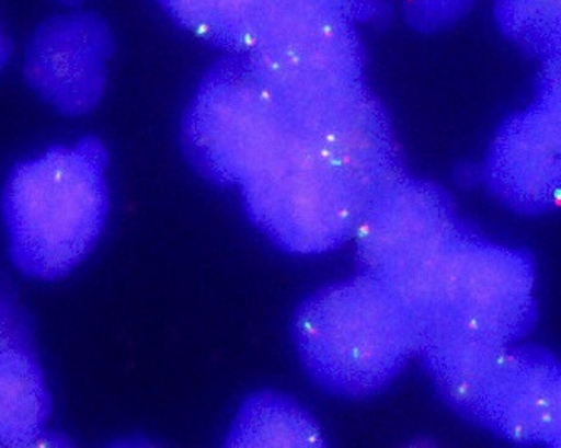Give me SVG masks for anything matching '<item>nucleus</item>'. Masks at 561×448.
I'll use <instances>...</instances> for the list:
<instances>
[{"mask_svg": "<svg viewBox=\"0 0 561 448\" xmlns=\"http://www.w3.org/2000/svg\"><path fill=\"white\" fill-rule=\"evenodd\" d=\"M108 150L96 137L18 163L2 191L9 257L22 276L59 280L93 252L110 210Z\"/></svg>", "mask_w": 561, "mask_h": 448, "instance_id": "f257e3e1", "label": "nucleus"}, {"mask_svg": "<svg viewBox=\"0 0 561 448\" xmlns=\"http://www.w3.org/2000/svg\"><path fill=\"white\" fill-rule=\"evenodd\" d=\"M291 334L305 370L323 390L367 399L417 356L422 318L389 284L360 273L308 296Z\"/></svg>", "mask_w": 561, "mask_h": 448, "instance_id": "f03ea898", "label": "nucleus"}, {"mask_svg": "<svg viewBox=\"0 0 561 448\" xmlns=\"http://www.w3.org/2000/svg\"><path fill=\"white\" fill-rule=\"evenodd\" d=\"M249 219L289 254L318 255L352 241L374 195L295 126L288 143L241 188Z\"/></svg>", "mask_w": 561, "mask_h": 448, "instance_id": "7ed1b4c3", "label": "nucleus"}, {"mask_svg": "<svg viewBox=\"0 0 561 448\" xmlns=\"http://www.w3.org/2000/svg\"><path fill=\"white\" fill-rule=\"evenodd\" d=\"M295 123L244 55L202 78L182 123L185 154L209 182L241 188L288 143Z\"/></svg>", "mask_w": 561, "mask_h": 448, "instance_id": "20e7f679", "label": "nucleus"}, {"mask_svg": "<svg viewBox=\"0 0 561 448\" xmlns=\"http://www.w3.org/2000/svg\"><path fill=\"white\" fill-rule=\"evenodd\" d=\"M245 58L302 122L367 88L356 25L320 0H280Z\"/></svg>", "mask_w": 561, "mask_h": 448, "instance_id": "39448f33", "label": "nucleus"}, {"mask_svg": "<svg viewBox=\"0 0 561 448\" xmlns=\"http://www.w3.org/2000/svg\"><path fill=\"white\" fill-rule=\"evenodd\" d=\"M419 314L422 324L516 345L538 321L535 259L462 227L428 279Z\"/></svg>", "mask_w": 561, "mask_h": 448, "instance_id": "423d86ee", "label": "nucleus"}, {"mask_svg": "<svg viewBox=\"0 0 561 448\" xmlns=\"http://www.w3.org/2000/svg\"><path fill=\"white\" fill-rule=\"evenodd\" d=\"M461 230L443 188L403 173L368 205L350 242L360 273L389 284L419 312L428 279Z\"/></svg>", "mask_w": 561, "mask_h": 448, "instance_id": "0eeeda50", "label": "nucleus"}, {"mask_svg": "<svg viewBox=\"0 0 561 448\" xmlns=\"http://www.w3.org/2000/svg\"><path fill=\"white\" fill-rule=\"evenodd\" d=\"M113 50L115 37L101 15H56L37 27L27 46L25 81L61 115H88L105 96Z\"/></svg>", "mask_w": 561, "mask_h": 448, "instance_id": "6e6552de", "label": "nucleus"}, {"mask_svg": "<svg viewBox=\"0 0 561 448\" xmlns=\"http://www.w3.org/2000/svg\"><path fill=\"white\" fill-rule=\"evenodd\" d=\"M482 182L519 216L561 210V116L535 100L506 116L488 148Z\"/></svg>", "mask_w": 561, "mask_h": 448, "instance_id": "1a4fd4ad", "label": "nucleus"}, {"mask_svg": "<svg viewBox=\"0 0 561 448\" xmlns=\"http://www.w3.org/2000/svg\"><path fill=\"white\" fill-rule=\"evenodd\" d=\"M471 422L513 444L561 437V359L540 346L507 348Z\"/></svg>", "mask_w": 561, "mask_h": 448, "instance_id": "9d476101", "label": "nucleus"}, {"mask_svg": "<svg viewBox=\"0 0 561 448\" xmlns=\"http://www.w3.org/2000/svg\"><path fill=\"white\" fill-rule=\"evenodd\" d=\"M50 415L34 337L0 343V447H37Z\"/></svg>", "mask_w": 561, "mask_h": 448, "instance_id": "9b49d317", "label": "nucleus"}, {"mask_svg": "<svg viewBox=\"0 0 561 448\" xmlns=\"http://www.w3.org/2000/svg\"><path fill=\"white\" fill-rule=\"evenodd\" d=\"M280 0H159L195 39L226 55H245Z\"/></svg>", "mask_w": 561, "mask_h": 448, "instance_id": "f8f14e48", "label": "nucleus"}, {"mask_svg": "<svg viewBox=\"0 0 561 448\" xmlns=\"http://www.w3.org/2000/svg\"><path fill=\"white\" fill-rule=\"evenodd\" d=\"M227 447H324L317 420L286 394L260 391L244 400L226 435Z\"/></svg>", "mask_w": 561, "mask_h": 448, "instance_id": "ddd939ff", "label": "nucleus"}, {"mask_svg": "<svg viewBox=\"0 0 561 448\" xmlns=\"http://www.w3.org/2000/svg\"><path fill=\"white\" fill-rule=\"evenodd\" d=\"M494 21L529 58L541 61L561 49V0H494Z\"/></svg>", "mask_w": 561, "mask_h": 448, "instance_id": "4468645a", "label": "nucleus"}, {"mask_svg": "<svg viewBox=\"0 0 561 448\" xmlns=\"http://www.w3.org/2000/svg\"><path fill=\"white\" fill-rule=\"evenodd\" d=\"M476 0H402V18L419 34L453 30L474 9Z\"/></svg>", "mask_w": 561, "mask_h": 448, "instance_id": "2eb2a0df", "label": "nucleus"}, {"mask_svg": "<svg viewBox=\"0 0 561 448\" xmlns=\"http://www.w3.org/2000/svg\"><path fill=\"white\" fill-rule=\"evenodd\" d=\"M533 100L561 115V49L541 59Z\"/></svg>", "mask_w": 561, "mask_h": 448, "instance_id": "dca6fc26", "label": "nucleus"}, {"mask_svg": "<svg viewBox=\"0 0 561 448\" xmlns=\"http://www.w3.org/2000/svg\"><path fill=\"white\" fill-rule=\"evenodd\" d=\"M34 337L33 324L24 309L0 289V343Z\"/></svg>", "mask_w": 561, "mask_h": 448, "instance_id": "f3484780", "label": "nucleus"}, {"mask_svg": "<svg viewBox=\"0 0 561 448\" xmlns=\"http://www.w3.org/2000/svg\"><path fill=\"white\" fill-rule=\"evenodd\" d=\"M321 4L352 24H368L386 14V0H320Z\"/></svg>", "mask_w": 561, "mask_h": 448, "instance_id": "a211bd4d", "label": "nucleus"}, {"mask_svg": "<svg viewBox=\"0 0 561 448\" xmlns=\"http://www.w3.org/2000/svg\"><path fill=\"white\" fill-rule=\"evenodd\" d=\"M9 58H11V43L0 27V71L8 65Z\"/></svg>", "mask_w": 561, "mask_h": 448, "instance_id": "6ab92c4d", "label": "nucleus"}, {"mask_svg": "<svg viewBox=\"0 0 561 448\" xmlns=\"http://www.w3.org/2000/svg\"><path fill=\"white\" fill-rule=\"evenodd\" d=\"M61 5H66V8H78V5L84 4L87 0H56Z\"/></svg>", "mask_w": 561, "mask_h": 448, "instance_id": "aec40b11", "label": "nucleus"}, {"mask_svg": "<svg viewBox=\"0 0 561 448\" xmlns=\"http://www.w3.org/2000/svg\"><path fill=\"white\" fill-rule=\"evenodd\" d=\"M554 448H561V437L560 440L557 441V445H554Z\"/></svg>", "mask_w": 561, "mask_h": 448, "instance_id": "412c9836", "label": "nucleus"}]
</instances>
